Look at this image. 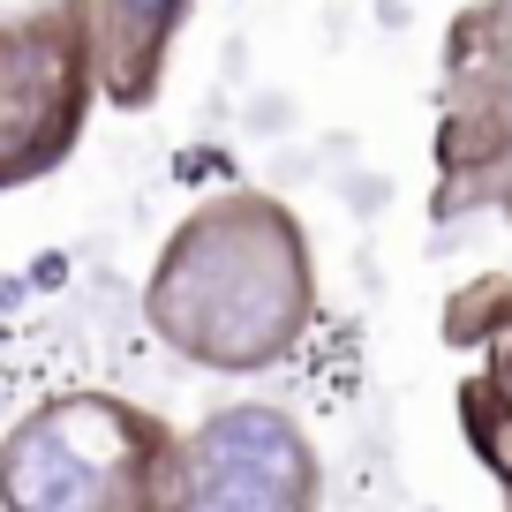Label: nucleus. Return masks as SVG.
Segmentation results:
<instances>
[{
    "label": "nucleus",
    "instance_id": "obj_7",
    "mask_svg": "<svg viewBox=\"0 0 512 512\" xmlns=\"http://www.w3.org/2000/svg\"><path fill=\"white\" fill-rule=\"evenodd\" d=\"M452 68H490V76H512V0H482L475 16L460 23Z\"/></svg>",
    "mask_w": 512,
    "mask_h": 512
},
{
    "label": "nucleus",
    "instance_id": "obj_2",
    "mask_svg": "<svg viewBox=\"0 0 512 512\" xmlns=\"http://www.w3.org/2000/svg\"><path fill=\"white\" fill-rule=\"evenodd\" d=\"M0 512H181V430L106 392L38 400L0 437Z\"/></svg>",
    "mask_w": 512,
    "mask_h": 512
},
{
    "label": "nucleus",
    "instance_id": "obj_3",
    "mask_svg": "<svg viewBox=\"0 0 512 512\" xmlns=\"http://www.w3.org/2000/svg\"><path fill=\"white\" fill-rule=\"evenodd\" d=\"M98 98L91 0H53L38 16L0 23V189L46 181L83 144Z\"/></svg>",
    "mask_w": 512,
    "mask_h": 512
},
{
    "label": "nucleus",
    "instance_id": "obj_6",
    "mask_svg": "<svg viewBox=\"0 0 512 512\" xmlns=\"http://www.w3.org/2000/svg\"><path fill=\"white\" fill-rule=\"evenodd\" d=\"M490 354H482V384H475V400L467 407H490V422L475 415V445H482V460L505 475V490H512V294H497V309H490Z\"/></svg>",
    "mask_w": 512,
    "mask_h": 512
},
{
    "label": "nucleus",
    "instance_id": "obj_4",
    "mask_svg": "<svg viewBox=\"0 0 512 512\" xmlns=\"http://www.w3.org/2000/svg\"><path fill=\"white\" fill-rule=\"evenodd\" d=\"M317 497V445L272 400L211 407L181 437V512H317Z\"/></svg>",
    "mask_w": 512,
    "mask_h": 512
},
{
    "label": "nucleus",
    "instance_id": "obj_1",
    "mask_svg": "<svg viewBox=\"0 0 512 512\" xmlns=\"http://www.w3.org/2000/svg\"><path fill=\"white\" fill-rule=\"evenodd\" d=\"M144 317L181 362L256 377L279 369L317 324V256L279 196L234 189L166 234Z\"/></svg>",
    "mask_w": 512,
    "mask_h": 512
},
{
    "label": "nucleus",
    "instance_id": "obj_5",
    "mask_svg": "<svg viewBox=\"0 0 512 512\" xmlns=\"http://www.w3.org/2000/svg\"><path fill=\"white\" fill-rule=\"evenodd\" d=\"M189 0H91V46H98V91L121 106H144L159 91Z\"/></svg>",
    "mask_w": 512,
    "mask_h": 512
}]
</instances>
